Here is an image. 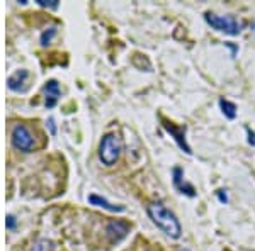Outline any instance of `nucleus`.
Returning <instances> with one entry per match:
<instances>
[{
  "label": "nucleus",
  "mask_w": 255,
  "mask_h": 251,
  "mask_svg": "<svg viewBox=\"0 0 255 251\" xmlns=\"http://www.w3.org/2000/svg\"><path fill=\"white\" fill-rule=\"evenodd\" d=\"M146 212L150 216V219L162 229L167 236H170L172 240H179L182 236V228H180V222L175 217L174 212H170L163 204L153 202L146 207Z\"/></svg>",
  "instance_id": "obj_1"
},
{
  "label": "nucleus",
  "mask_w": 255,
  "mask_h": 251,
  "mask_svg": "<svg viewBox=\"0 0 255 251\" xmlns=\"http://www.w3.org/2000/svg\"><path fill=\"white\" fill-rule=\"evenodd\" d=\"M204 19H206V22L213 29L225 32V34H230V36H238L242 32V29H244V24L238 22L232 15H216V14H213V12H206Z\"/></svg>",
  "instance_id": "obj_2"
},
{
  "label": "nucleus",
  "mask_w": 255,
  "mask_h": 251,
  "mask_svg": "<svg viewBox=\"0 0 255 251\" xmlns=\"http://www.w3.org/2000/svg\"><path fill=\"white\" fill-rule=\"evenodd\" d=\"M119 153H121V139L116 134L104 136L101 143V150H99V156H101L104 165H114L118 162Z\"/></svg>",
  "instance_id": "obj_3"
},
{
  "label": "nucleus",
  "mask_w": 255,
  "mask_h": 251,
  "mask_svg": "<svg viewBox=\"0 0 255 251\" xmlns=\"http://www.w3.org/2000/svg\"><path fill=\"white\" fill-rule=\"evenodd\" d=\"M12 145H14L20 151H29L32 148V136L26 126L17 124L12 131Z\"/></svg>",
  "instance_id": "obj_4"
},
{
  "label": "nucleus",
  "mask_w": 255,
  "mask_h": 251,
  "mask_svg": "<svg viewBox=\"0 0 255 251\" xmlns=\"http://www.w3.org/2000/svg\"><path fill=\"white\" fill-rule=\"evenodd\" d=\"M163 127L167 129V133H170L172 136H174L177 145L180 146V150H182L184 153H187V155L192 153L191 146H189L187 141H186V127H184V126L177 127L175 124H172V122H168V121H163Z\"/></svg>",
  "instance_id": "obj_5"
},
{
  "label": "nucleus",
  "mask_w": 255,
  "mask_h": 251,
  "mask_svg": "<svg viewBox=\"0 0 255 251\" xmlns=\"http://www.w3.org/2000/svg\"><path fill=\"white\" fill-rule=\"evenodd\" d=\"M172 173H174V185H175V188L179 192H182V193H186V195L189 197H194L196 195V192H194V187L192 185H189V183H182V180H184V173H182V170H180L179 167H175L174 170H172Z\"/></svg>",
  "instance_id": "obj_6"
},
{
  "label": "nucleus",
  "mask_w": 255,
  "mask_h": 251,
  "mask_svg": "<svg viewBox=\"0 0 255 251\" xmlns=\"http://www.w3.org/2000/svg\"><path fill=\"white\" fill-rule=\"evenodd\" d=\"M44 93H46V107H55L56 100L60 97V85L58 82L49 80L44 87Z\"/></svg>",
  "instance_id": "obj_7"
},
{
  "label": "nucleus",
  "mask_w": 255,
  "mask_h": 251,
  "mask_svg": "<svg viewBox=\"0 0 255 251\" xmlns=\"http://www.w3.org/2000/svg\"><path fill=\"white\" fill-rule=\"evenodd\" d=\"M108 233L114 238V240L118 241V240H121V238H125V236H126V233H128V224H126V222H121V221L109 222Z\"/></svg>",
  "instance_id": "obj_8"
},
{
  "label": "nucleus",
  "mask_w": 255,
  "mask_h": 251,
  "mask_svg": "<svg viewBox=\"0 0 255 251\" xmlns=\"http://www.w3.org/2000/svg\"><path fill=\"white\" fill-rule=\"evenodd\" d=\"M89 202L92 205H99V207H104L108 209V211H113V212H123L125 211V207L123 205H113L109 204L106 199H102V197L96 195V193H92V195H89Z\"/></svg>",
  "instance_id": "obj_9"
},
{
  "label": "nucleus",
  "mask_w": 255,
  "mask_h": 251,
  "mask_svg": "<svg viewBox=\"0 0 255 251\" xmlns=\"http://www.w3.org/2000/svg\"><path fill=\"white\" fill-rule=\"evenodd\" d=\"M26 78H27V72L26 70H20V72H15L14 75L7 80V85H9V88L12 90H20L22 84L26 82Z\"/></svg>",
  "instance_id": "obj_10"
},
{
  "label": "nucleus",
  "mask_w": 255,
  "mask_h": 251,
  "mask_svg": "<svg viewBox=\"0 0 255 251\" xmlns=\"http://www.w3.org/2000/svg\"><path fill=\"white\" fill-rule=\"evenodd\" d=\"M220 107L221 112L225 114V117L228 119H235L237 117V105L230 100H225V98H220Z\"/></svg>",
  "instance_id": "obj_11"
},
{
  "label": "nucleus",
  "mask_w": 255,
  "mask_h": 251,
  "mask_svg": "<svg viewBox=\"0 0 255 251\" xmlns=\"http://www.w3.org/2000/svg\"><path fill=\"white\" fill-rule=\"evenodd\" d=\"M55 32H56L55 27H51V29H49V31L43 32V36H41V43H43V44H48L49 41H51L53 36H55Z\"/></svg>",
  "instance_id": "obj_12"
},
{
  "label": "nucleus",
  "mask_w": 255,
  "mask_h": 251,
  "mask_svg": "<svg viewBox=\"0 0 255 251\" xmlns=\"http://www.w3.org/2000/svg\"><path fill=\"white\" fill-rule=\"evenodd\" d=\"M39 2V5H43V7H51V9H56L58 7V2L56 0H38Z\"/></svg>",
  "instance_id": "obj_13"
},
{
  "label": "nucleus",
  "mask_w": 255,
  "mask_h": 251,
  "mask_svg": "<svg viewBox=\"0 0 255 251\" xmlns=\"http://www.w3.org/2000/svg\"><path fill=\"white\" fill-rule=\"evenodd\" d=\"M218 199H220V202H221V204H226V202H228V197H226L225 190H218Z\"/></svg>",
  "instance_id": "obj_14"
},
{
  "label": "nucleus",
  "mask_w": 255,
  "mask_h": 251,
  "mask_svg": "<svg viewBox=\"0 0 255 251\" xmlns=\"http://www.w3.org/2000/svg\"><path fill=\"white\" fill-rule=\"evenodd\" d=\"M247 134H249V143L252 146H255V133L252 129H249V127H247Z\"/></svg>",
  "instance_id": "obj_15"
}]
</instances>
